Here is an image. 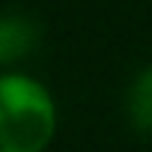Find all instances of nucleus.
Masks as SVG:
<instances>
[{
    "label": "nucleus",
    "mask_w": 152,
    "mask_h": 152,
    "mask_svg": "<svg viewBox=\"0 0 152 152\" xmlns=\"http://www.w3.org/2000/svg\"><path fill=\"white\" fill-rule=\"evenodd\" d=\"M60 128V107L45 81L24 69L0 75V152H48Z\"/></svg>",
    "instance_id": "obj_1"
},
{
    "label": "nucleus",
    "mask_w": 152,
    "mask_h": 152,
    "mask_svg": "<svg viewBox=\"0 0 152 152\" xmlns=\"http://www.w3.org/2000/svg\"><path fill=\"white\" fill-rule=\"evenodd\" d=\"M125 116L134 131L152 134V63H146L128 84L125 93Z\"/></svg>",
    "instance_id": "obj_2"
},
{
    "label": "nucleus",
    "mask_w": 152,
    "mask_h": 152,
    "mask_svg": "<svg viewBox=\"0 0 152 152\" xmlns=\"http://www.w3.org/2000/svg\"><path fill=\"white\" fill-rule=\"evenodd\" d=\"M36 45V27L15 12H6L0 21V60L3 69H12L18 57H27V51Z\"/></svg>",
    "instance_id": "obj_3"
}]
</instances>
